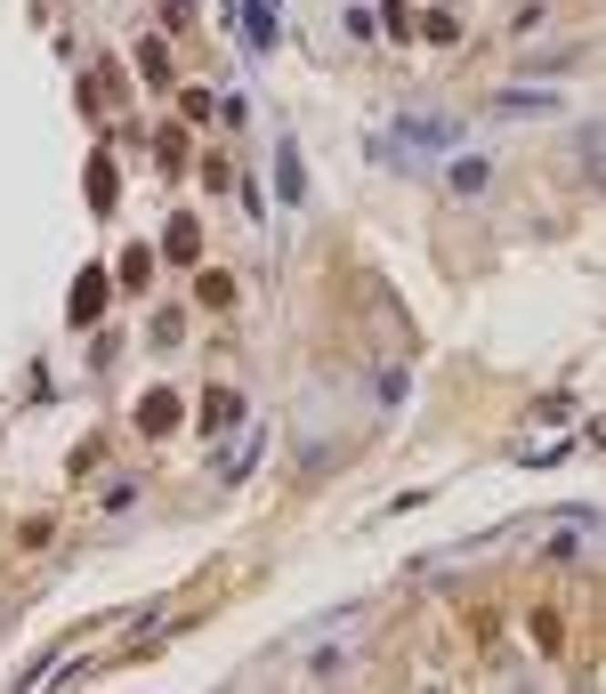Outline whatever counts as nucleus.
I'll return each instance as SVG.
<instances>
[{
  "label": "nucleus",
  "instance_id": "f257e3e1",
  "mask_svg": "<svg viewBox=\"0 0 606 694\" xmlns=\"http://www.w3.org/2000/svg\"><path fill=\"white\" fill-rule=\"evenodd\" d=\"M275 186H283V194H292V202H300L307 186H300V154H292V146H283V154H275Z\"/></svg>",
  "mask_w": 606,
  "mask_h": 694
}]
</instances>
